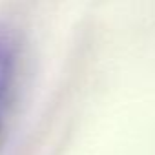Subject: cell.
<instances>
[{
    "label": "cell",
    "instance_id": "cell-1",
    "mask_svg": "<svg viewBox=\"0 0 155 155\" xmlns=\"http://www.w3.org/2000/svg\"><path fill=\"white\" fill-rule=\"evenodd\" d=\"M17 60H18V44L15 35L0 26V131H2L6 111L17 75Z\"/></svg>",
    "mask_w": 155,
    "mask_h": 155
}]
</instances>
